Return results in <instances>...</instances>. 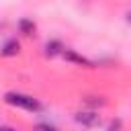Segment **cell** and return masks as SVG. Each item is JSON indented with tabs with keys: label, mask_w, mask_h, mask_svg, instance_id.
<instances>
[{
	"label": "cell",
	"mask_w": 131,
	"mask_h": 131,
	"mask_svg": "<svg viewBox=\"0 0 131 131\" xmlns=\"http://www.w3.org/2000/svg\"><path fill=\"white\" fill-rule=\"evenodd\" d=\"M4 102L12 104V106H18V108H25V111H31V113H37L41 108L37 98L29 96V94H23V92H6L4 94Z\"/></svg>",
	"instance_id": "obj_1"
},
{
	"label": "cell",
	"mask_w": 131,
	"mask_h": 131,
	"mask_svg": "<svg viewBox=\"0 0 131 131\" xmlns=\"http://www.w3.org/2000/svg\"><path fill=\"white\" fill-rule=\"evenodd\" d=\"M76 121L84 127H96V125H100V115L96 111H80V113H76Z\"/></svg>",
	"instance_id": "obj_2"
},
{
	"label": "cell",
	"mask_w": 131,
	"mask_h": 131,
	"mask_svg": "<svg viewBox=\"0 0 131 131\" xmlns=\"http://www.w3.org/2000/svg\"><path fill=\"white\" fill-rule=\"evenodd\" d=\"M63 59H68V61H74V63H78V66H84V68H92L94 63L90 61V59H86V57H82V55H78L76 51H72V49H63Z\"/></svg>",
	"instance_id": "obj_3"
},
{
	"label": "cell",
	"mask_w": 131,
	"mask_h": 131,
	"mask_svg": "<svg viewBox=\"0 0 131 131\" xmlns=\"http://www.w3.org/2000/svg\"><path fill=\"white\" fill-rule=\"evenodd\" d=\"M18 49H20L18 41H16V39H8V41L2 45L0 55H4V57H12V55H16V53H18Z\"/></svg>",
	"instance_id": "obj_4"
},
{
	"label": "cell",
	"mask_w": 131,
	"mask_h": 131,
	"mask_svg": "<svg viewBox=\"0 0 131 131\" xmlns=\"http://www.w3.org/2000/svg\"><path fill=\"white\" fill-rule=\"evenodd\" d=\"M63 49H66V47H63L59 41H55V39L45 43V55H49V57H53V55H61Z\"/></svg>",
	"instance_id": "obj_5"
},
{
	"label": "cell",
	"mask_w": 131,
	"mask_h": 131,
	"mask_svg": "<svg viewBox=\"0 0 131 131\" xmlns=\"http://www.w3.org/2000/svg\"><path fill=\"white\" fill-rule=\"evenodd\" d=\"M18 29H20L23 35H33V31H35V23H33L31 18H20V20H18Z\"/></svg>",
	"instance_id": "obj_6"
},
{
	"label": "cell",
	"mask_w": 131,
	"mask_h": 131,
	"mask_svg": "<svg viewBox=\"0 0 131 131\" xmlns=\"http://www.w3.org/2000/svg\"><path fill=\"white\" fill-rule=\"evenodd\" d=\"M84 104H86V106L96 108V106H104V104H106V100H104L102 96H86V98H84Z\"/></svg>",
	"instance_id": "obj_7"
},
{
	"label": "cell",
	"mask_w": 131,
	"mask_h": 131,
	"mask_svg": "<svg viewBox=\"0 0 131 131\" xmlns=\"http://www.w3.org/2000/svg\"><path fill=\"white\" fill-rule=\"evenodd\" d=\"M35 131H57L55 127H51V125H45V123H39L37 127H35Z\"/></svg>",
	"instance_id": "obj_8"
},
{
	"label": "cell",
	"mask_w": 131,
	"mask_h": 131,
	"mask_svg": "<svg viewBox=\"0 0 131 131\" xmlns=\"http://www.w3.org/2000/svg\"><path fill=\"white\" fill-rule=\"evenodd\" d=\"M121 129V119H115L113 123H111V127H108V131H119Z\"/></svg>",
	"instance_id": "obj_9"
},
{
	"label": "cell",
	"mask_w": 131,
	"mask_h": 131,
	"mask_svg": "<svg viewBox=\"0 0 131 131\" xmlns=\"http://www.w3.org/2000/svg\"><path fill=\"white\" fill-rule=\"evenodd\" d=\"M0 131H14L12 127H0Z\"/></svg>",
	"instance_id": "obj_10"
},
{
	"label": "cell",
	"mask_w": 131,
	"mask_h": 131,
	"mask_svg": "<svg viewBox=\"0 0 131 131\" xmlns=\"http://www.w3.org/2000/svg\"><path fill=\"white\" fill-rule=\"evenodd\" d=\"M127 20H129V23H131V12H129V14H127Z\"/></svg>",
	"instance_id": "obj_11"
}]
</instances>
